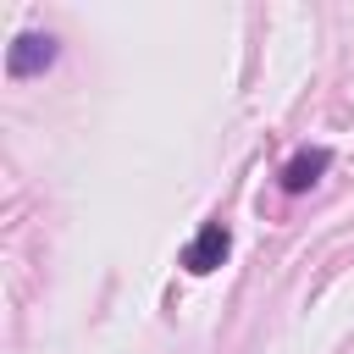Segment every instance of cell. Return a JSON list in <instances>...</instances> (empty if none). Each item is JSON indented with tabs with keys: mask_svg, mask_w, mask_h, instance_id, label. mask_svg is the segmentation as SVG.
Here are the masks:
<instances>
[{
	"mask_svg": "<svg viewBox=\"0 0 354 354\" xmlns=\"http://www.w3.org/2000/svg\"><path fill=\"white\" fill-rule=\"evenodd\" d=\"M55 55H61V39L55 33H17L11 44H6V77H44L50 66H55Z\"/></svg>",
	"mask_w": 354,
	"mask_h": 354,
	"instance_id": "1",
	"label": "cell"
},
{
	"mask_svg": "<svg viewBox=\"0 0 354 354\" xmlns=\"http://www.w3.org/2000/svg\"><path fill=\"white\" fill-rule=\"evenodd\" d=\"M326 166H332V149H326V144H304V149L277 171V183H282V194H310V188L326 177Z\"/></svg>",
	"mask_w": 354,
	"mask_h": 354,
	"instance_id": "3",
	"label": "cell"
},
{
	"mask_svg": "<svg viewBox=\"0 0 354 354\" xmlns=\"http://www.w3.org/2000/svg\"><path fill=\"white\" fill-rule=\"evenodd\" d=\"M227 249H232V232H227L221 221H205V227L188 238V249H183V271H188V277H210V271L227 260Z\"/></svg>",
	"mask_w": 354,
	"mask_h": 354,
	"instance_id": "2",
	"label": "cell"
}]
</instances>
